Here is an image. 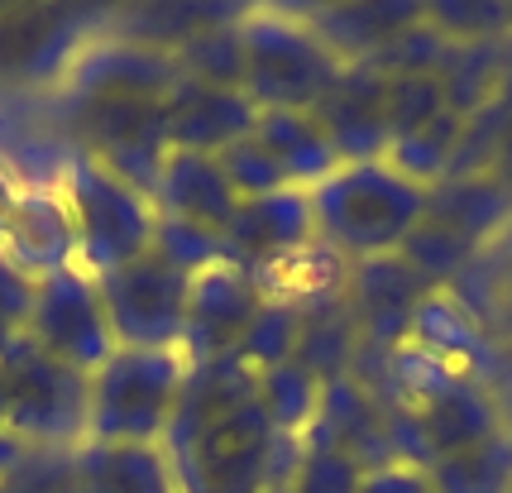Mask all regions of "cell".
Here are the masks:
<instances>
[{
	"label": "cell",
	"instance_id": "cell-1",
	"mask_svg": "<svg viewBox=\"0 0 512 493\" xmlns=\"http://www.w3.org/2000/svg\"><path fill=\"white\" fill-rule=\"evenodd\" d=\"M422 182L398 173L388 158H364V163H340L331 178H321L307 192L312 202L316 240L331 245L340 259L364 264L398 254L402 240L417 230L426 211Z\"/></svg>",
	"mask_w": 512,
	"mask_h": 493
},
{
	"label": "cell",
	"instance_id": "cell-2",
	"mask_svg": "<svg viewBox=\"0 0 512 493\" xmlns=\"http://www.w3.org/2000/svg\"><path fill=\"white\" fill-rule=\"evenodd\" d=\"M245 96L259 111H316L345 77V58L321 44L297 10H245Z\"/></svg>",
	"mask_w": 512,
	"mask_h": 493
},
{
	"label": "cell",
	"instance_id": "cell-3",
	"mask_svg": "<svg viewBox=\"0 0 512 493\" xmlns=\"http://www.w3.org/2000/svg\"><path fill=\"white\" fill-rule=\"evenodd\" d=\"M182 350H115L91 374L87 441L101 446H163L187 383Z\"/></svg>",
	"mask_w": 512,
	"mask_h": 493
},
{
	"label": "cell",
	"instance_id": "cell-4",
	"mask_svg": "<svg viewBox=\"0 0 512 493\" xmlns=\"http://www.w3.org/2000/svg\"><path fill=\"white\" fill-rule=\"evenodd\" d=\"M72 230H77V269L101 278L111 269H125L134 259H144L154 249L158 211L144 192H134L130 182H120L91 154L72 149L63 178H58Z\"/></svg>",
	"mask_w": 512,
	"mask_h": 493
},
{
	"label": "cell",
	"instance_id": "cell-5",
	"mask_svg": "<svg viewBox=\"0 0 512 493\" xmlns=\"http://www.w3.org/2000/svg\"><path fill=\"white\" fill-rule=\"evenodd\" d=\"M5 431L29 450H77L87 441L91 374L53 359L44 345L15 336L0 350Z\"/></svg>",
	"mask_w": 512,
	"mask_h": 493
},
{
	"label": "cell",
	"instance_id": "cell-6",
	"mask_svg": "<svg viewBox=\"0 0 512 493\" xmlns=\"http://www.w3.org/2000/svg\"><path fill=\"white\" fill-rule=\"evenodd\" d=\"M115 10L72 5H0V101L58 96L72 63L87 53Z\"/></svg>",
	"mask_w": 512,
	"mask_h": 493
},
{
	"label": "cell",
	"instance_id": "cell-7",
	"mask_svg": "<svg viewBox=\"0 0 512 493\" xmlns=\"http://www.w3.org/2000/svg\"><path fill=\"white\" fill-rule=\"evenodd\" d=\"M106 321L115 331V345L125 350H178L187 326V292L192 278L168 269L158 254H144L125 269H111L96 278Z\"/></svg>",
	"mask_w": 512,
	"mask_h": 493
},
{
	"label": "cell",
	"instance_id": "cell-8",
	"mask_svg": "<svg viewBox=\"0 0 512 493\" xmlns=\"http://www.w3.org/2000/svg\"><path fill=\"white\" fill-rule=\"evenodd\" d=\"M24 336L82 374H96L120 350L111 321H106V307H101L96 278L82 269H63L44 283H34V312H29Z\"/></svg>",
	"mask_w": 512,
	"mask_h": 493
},
{
	"label": "cell",
	"instance_id": "cell-9",
	"mask_svg": "<svg viewBox=\"0 0 512 493\" xmlns=\"http://www.w3.org/2000/svg\"><path fill=\"white\" fill-rule=\"evenodd\" d=\"M446 292L489 336V393L498 398V412H503V422L512 431V225L450 278Z\"/></svg>",
	"mask_w": 512,
	"mask_h": 493
},
{
	"label": "cell",
	"instance_id": "cell-10",
	"mask_svg": "<svg viewBox=\"0 0 512 493\" xmlns=\"http://www.w3.org/2000/svg\"><path fill=\"white\" fill-rule=\"evenodd\" d=\"M264 307V288L259 278L235 264H211L206 273L192 278L187 292V326H182V355L187 364H206V359L235 355V345L245 336L254 312Z\"/></svg>",
	"mask_w": 512,
	"mask_h": 493
},
{
	"label": "cell",
	"instance_id": "cell-11",
	"mask_svg": "<svg viewBox=\"0 0 512 493\" xmlns=\"http://www.w3.org/2000/svg\"><path fill=\"white\" fill-rule=\"evenodd\" d=\"M426 292H431V283L402 254L350 264L345 302H350V316L359 326V340L369 350H398L412 331V316H417Z\"/></svg>",
	"mask_w": 512,
	"mask_h": 493
},
{
	"label": "cell",
	"instance_id": "cell-12",
	"mask_svg": "<svg viewBox=\"0 0 512 493\" xmlns=\"http://www.w3.org/2000/svg\"><path fill=\"white\" fill-rule=\"evenodd\" d=\"M0 254L34 283L77 269V230L58 187H20L0 225Z\"/></svg>",
	"mask_w": 512,
	"mask_h": 493
},
{
	"label": "cell",
	"instance_id": "cell-13",
	"mask_svg": "<svg viewBox=\"0 0 512 493\" xmlns=\"http://www.w3.org/2000/svg\"><path fill=\"white\" fill-rule=\"evenodd\" d=\"M312 115L316 125L326 130L340 163L383 158L388 144H393V130H388V77L374 72L369 63H350L345 77L326 91V101Z\"/></svg>",
	"mask_w": 512,
	"mask_h": 493
},
{
	"label": "cell",
	"instance_id": "cell-14",
	"mask_svg": "<svg viewBox=\"0 0 512 493\" xmlns=\"http://www.w3.org/2000/svg\"><path fill=\"white\" fill-rule=\"evenodd\" d=\"M316 225H312V202L302 187H283L268 192L254 202H240L235 221L225 230V264L245 273H264L268 264L288 259L292 249L312 245Z\"/></svg>",
	"mask_w": 512,
	"mask_h": 493
},
{
	"label": "cell",
	"instance_id": "cell-15",
	"mask_svg": "<svg viewBox=\"0 0 512 493\" xmlns=\"http://www.w3.org/2000/svg\"><path fill=\"white\" fill-rule=\"evenodd\" d=\"M259 106L245 91L206 87L192 77H178L168 101H163V125H168V149H192V154H221L235 139L254 135Z\"/></svg>",
	"mask_w": 512,
	"mask_h": 493
},
{
	"label": "cell",
	"instance_id": "cell-16",
	"mask_svg": "<svg viewBox=\"0 0 512 493\" xmlns=\"http://www.w3.org/2000/svg\"><path fill=\"white\" fill-rule=\"evenodd\" d=\"M154 211L225 235L230 221H235V211H240V197H235V187H230V178H225V168L216 154L168 149L163 173H158V182H154Z\"/></svg>",
	"mask_w": 512,
	"mask_h": 493
},
{
	"label": "cell",
	"instance_id": "cell-17",
	"mask_svg": "<svg viewBox=\"0 0 512 493\" xmlns=\"http://www.w3.org/2000/svg\"><path fill=\"white\" fill-rule=\"evenodd\" d=\"M426 225L455 235L460 245H469L474 254L498 240L503 230L512 225V197L508 187L489 173H465V178H446L426 192Z\"/></svg>",
	"mask_w": 512,
	"mask_h": 493
},
{
	"label": "cell",
	"instance_id": "cell-18",
	"mask_svg": "<svg viewBox=\"0 0 512 493\" xmlns=\"http://www.w3.org/2000/svg\"><path fill=\"white\" fill-rule=\"evenodd\" d=\"M402 345H417L422 355L441 359L446 369H455V374H465V379L489 388V369H493L489 336H484V326L446 288H431L422 297V307L412 316V331H407Z\"/></svg>",
	"mask_w": 512,
	"mask_h": 493
},
{
	"label": "cell",
	"instance_id": "cell-19",
	"mask_svg": "<svg viewBox=\"0 0 512 493\" xmlns=\"http://www.w3.org/2000/svg\"><path fill=\"white\" fill-rule=\"evenodd\" d=\"M77 479L82 493H182L178 470L163 446H77Z\"/></svg>",
	"mask_w": 512,
	"mask_h": 493
},
{
	"label": "cell",
	"instance_id": "cell-20",
	"mask_svg": "<svg viewBox=\"0 0 512 493\" xmlns=\"http://www.w3.org/2000/svg\"><path fill=\"white\" fill-rule=\"evenodd\" d=\"M254 139L283 168L288 187H302V192H312L316 182L331 178L335 168H340V154L331 149V139L316 125L312 111H259Z\"/></svg>",
	"mask_w": 512,
	"mask_h": 493
},
{
	"label": "cell",
	"instance_id": "cell-21",
	"mask_svg": "<svg viewBox=\"0 0 512 493\" xmlns=\"http://www.w3.org/2000/svg\"><path fill=\"white\" fill-rule=\"evenodd\" d=\"M359 345L364 340H359V326L350 316V302L340 297V302L302 312V336H297V355L292 359L321 383H335V379H350Z\"/></svg>",
	"mask_w": 512,
	"mask_h": 493
},
{
	"label": "cell",
	"instance_id": "cell-22",
	"mask_svg": "<svg viewBox=\"0 0 512 493\" xmlns=\"http://www.w3.org/2000/svg\"><path fill=\"white\" fill-rule=\"evenodd\" d=\"M426 479L436 493H512V431L503 426L479 446L431 460Z\"/></svg>",
	"mask_w": 512,
	"mask_h": 493
},
{
	"label": "cell",
	"instance_id": "cell-23",
	"mask_svg": "<svg viewBox=\"0 0 512 493\" xmlns=\"http://www.w3.org/2000/svg\"><path fill=\"white\" fill-rule=\"evenodd\" d=\"M245 15V10H240ZM240 15H230L221 24H206L201 34H192L187 44L173 53L182 77L206 82V87L245 91V44H240Z\"/></svg>",
	"mask_w": 512,
	"mask_h": 493
},
{
	"label": "cell",
	"instance_id": "cell-24",
	"mask_svg": "<svg viewBox=\"0 0 512 493\" xmlns=\"http://www.w3.org/2000/svg\"><path fill=\"white\" fill-rule=\"evenodd\" d=\"M321 388H326V383L316 379V374H307L297 359H288V364L259 374V407L268 412L273 431L302 441L307 426L316 422V412H321Z\"/></svg>",
	"mask_w": 512,
	"mask_h": 493
},
{
	"label": "cell",
	"instance_id": "cell-25",
	"mask_svg": "<svg viewBox=\"0 0 512 493\" xmlns=\"http://www.w3.org/2000/svg\"><path fill=\"white\" fill-rule=\"evenodd\" d=\"M297 336H302V312L288 307V302L264 297V307H259L254 321L245 326L235 355L245 359L254 374H264V369H278V364H288V359L297 355Z\"/></svg>",
	"mask_w": 512,
	"mask_h": 493
},
{
	"label": "cell",
	"instance_id": "cell-26",
	"mask_svg": "<svg viewBox=\"0 0 512 493\" xmlns=\"http://www.w3.org/2000/svg\"><path fill=\"white\" fill-rule=\"evenodd\" d=\"M168 269L187 273V278H197L206 273L211 264H221L225 259V235L216 230H206V225H192V221H173V216H158V230H154V249Z\"/></svg>",
	"mask_w": 512,
	"mask_h": 493
},
{
	"label": "cell",
	"instance_id": "cell-27",
	"mask_svg": "<svg viewBox=\"0 0 512 493\" xmlns=\"http://www.w3.org/2000/svg\"><path fill=\"white\" fill-rule=\"evenodd\" d=\"M436 115H446V87H441L436 72L388 77V130H393V139L426 130Z\"/></svg>",
	"mask_w": 512,
	"mask_h": 493
},
{
	"label": "cell",
	"instance_id": "cell-28",
	"mask_svg": "<svg viewBox=\"0 0 512 493\" xmlns=\"http://www.w3.org/2000/svg\"><path fill=\"white\" fill-rule=\"evenodd\" d=\"M0 493H82L77 450H24L20 465L0 479Z\"/></svg>",
	"mask_w": 512,
	"mask_h": 493
},
{
	"label": "cell",
	"instance_id": "cell-29",
	"mask_svg": "<svg viewBox=\"0 0 512 493\" xmlns=\"http://www.w3.org/2000/svg\"><path fill=\"white\" fill-rule=\"evenodd\" d=\"M216 158H221L225 178H230V187H235V197H240V202H254V197H268V192H283V187H288L283 168L268 158V149L254 135L235 139V144L221 149Z\"/></svg>",
	"mask_w": 512,
	"mask_h": 493
},
{
	"label": "cell",
	"instance_id": "cell-30",
	"mask_svg": "<svg viewBox=\"0 0 512 493\" xmlns=\"http://www.w3.org/2000/svg\"><path fill=\"white\" fill-rule=\"evenodd\" d=\"M364 465L331 446H302V460L288 479V493H359L364 484Z\"/></svg>",
	"mask_w": 512,
	"mask_h": 493
},
{
	"label": "cell",
	"instance_id": "cell-31",
	"mask_svg": "<svg viewBox=\"0 0 512 493\" xmlns=\"http://www.w3.org/2000/svg\"><path fill=\"white\" fill-rule=\"evenodd\" d=\"M29 312H34V278H24V273L0 254V350L15 336H24Z\"/></svg>",
	"mask_w": 512,
	"mask_h": 493
},
{
	"label": "cell",
	"instance_id": "cell-32",
	"mask_svg": "<svg viewBox=\"0 0 512 493\" xmlns=\"http://www.w3.org/2000/svg\"><path fill=\"white\" fill-rule=\"evenodd\" d=\"M359 493H436L431 479H426L422 465H407V460H388L379 470L364 474Z\"/></svg>",
	"mask_w": 512,
	"mask_h": 493
},
{
	"label": "cell",
	"instance_id": "cell-33",
	"mask_svg": "<svg viewBox=\"0 0 512 493\" xmlns=\"http://www.w3.org/2000/svg\"><path fill=\"white\" fill-rule=\"evenodd\" d=\"M489 178H498L503 187H508V197H512V125L503 130V139L493 144V154H489V168H484Z\"/></svg>",
	"mask_w": 512,
	"mask_h": 493
},
{
	"label": "cell",
	"instance_id": "cell-34",
	"mask_svg": "<svg viewBox=\"0 0 512 493\" xmlns=\"http://www.w3.org/2000/svg\"><path fill=\"white\" fill-rule=\"evenodd\" d=\"M29 446H20V441H15V436H10V431H0V479H5V474L15 470V465H20V455Z\"/></svg>",
	"mask_w": 512,
	"mask_h": 493
},
{
	"label": "cell",
	"instance_id": "cell-35",
	"mask_svg": "<svg viewBox=\"0 0 512 493\" xmlns=\"http://www.w3.org/2000/svg\"><path fill=\"white\" fill-rule=\"evenodd\" d=\"M15 192H20V182L0 168V225H5V211H10V202H15Z\"/></svg>",
	"mask_w": 512,
	"mask_h": 493
},
{
	"label": "cell",
	"instance_id": "cell-36",
	"mask_svg": "<svg viewBox=\"0 0 512 493\" xmlns=\"http://www.w3.org/2000/svg\"><path fill=\"white\" fill-rule=\"evenodd\" d=\"M0 431H5V379H0Z\"/></svg>",
	"mask_w": 512,
	"mask_h": 493
}]
</instances>
